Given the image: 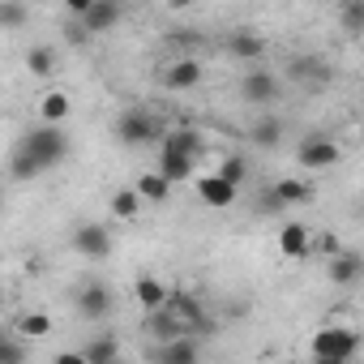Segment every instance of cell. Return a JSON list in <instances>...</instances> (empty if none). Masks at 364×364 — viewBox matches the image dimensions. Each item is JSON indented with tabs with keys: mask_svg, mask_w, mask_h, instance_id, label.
Segmentation results:
<instances>
[{
	"mask_svg": "<svg viewBox=\"0 0 364 364\" xmlns=\"http://www.w3.org/2000/svg\"><path fill=\"white\" fill-rule=\"evenodd\" d=\"M120 5H116V0H95V5L86 9V18H82V31L86 35H103V31H112L116 22H120Z\"/></svg>",
	"mask_w": 364,
	"mask_h": 364,
	"instance_id": "8fae6325",
	"label": "cell"
},
{
	"mask_svg": "<svg viewBox=\"0 0 364 364\" xmlns=\"http://www.w3.org/2000/svg\"><path fill=\"white\" fill-rule=\"evenodd\" d=\"M360 351V330L351 326H326L313 334V360H351Z\"/></svg>",
	"mask_w": 364,
	"mask_h": 364,
	"instance_id": "277c9868",
	"label": "cell"
},
{
	"mask_svg": "<svg viewBox=\"0 0 364 364\" xmlns=\"http://www.w3.org/2000/svg\"><path fill=\"white\" fill-rule=\"evenodd\" d=\"M22 360H26V347H22L18 334H9L5 343H0V364H22Z\"/></svg>",
	"mask_w": 364,
	"mask_h": 364,
	"instance_id": "4dcf8cb0",
	"label": "cell"
},
{
	"mask_svg": "<svg viewBox=\"0 0 364 364\" xmlns=\"http://www.w3.org/2000/svg\"><path fill=\"white\" fill-rule=\"evenodd\" d=\"M313 364H347V360H313Z\"/></svg>",
	"mask_w": 364,
	"mask_h": 364,
	"instance_id": "836d02e7",
	"label": "cell"
},
{
	"mask_svg": "<svg viewBox=\"0 0 364 364\" xmlns=\"http://www.w3.org/2000/svg\"><path fill=\"white\" fill-rule=\"evenodd\" d=\"M287 73H291L296 82H309V77H313V82H326V77H330V69H326L317 56H296V60L287 65Z\"/></svg>",
	"mask_w": 364,
	"mask_h": 364,
	"instance_id": "7402d4cb",
	"label": "cell"
},
{
	"mask_svg": "<svg viewBox=\"0 0 364 364\" xmlns=\"http://www.w3.org/2000/svg\"><path fill=\"white\" fill-rule=\"evenodd\" d=\"M137 210H141L137 189H120V193L112 198V215H116V219H137Z\"/></svg>",
	"mask_w": 364,
	"mask_h": 364,
	"instance_id": "83f0119b",
	"label": "cell"
},
{
	"mask_svg": "<svg viewBox=\"0 0 364 364\" xmlns=\"http://www.w3.org/2000/svg\"><path fill=\"white\" fill-rule=\"evenodd\" d=\"M26 65H31L35 77H52V73H56V52H52V48H31Z\"/></svg>",
	"mask_w": 364,
	"mask_h": 364,
	"instance_id": "4316f807",
	"label": "cell"
},
{
	"mask_svg": "<svg viewBox=\"0 0 364 364\" xmlns=\"http://www.w3.org/2000/svg\"><path fill=\"white\" fill-rule=\"evenodd\" d=\"M146 330L154 334V343H176V338H193V330L180 321L171 309H159V313H150L146 317Z\"/></svg>",
	"mask_w": 364,
	"mask_h": 364,
	"instance_id": "9c48e42d",
	"label": "cell"
},
{
	"mask_svg": "<svg viewBox=\"0 0 364 364\" xmlns=\"http://www.w3.org/2000/svg\"><path fill=\"white\" fill-rule=\"evenodd\" d=\"M48 330H52V317L48 313H22L18 317V334L22 338H43Z\"/></svg>",
	"mask_w": 364,
	"mask_h": 364,
	"instance_id": "d4e9b609",
	"label": "cell"
},
{
	"mask_svg": "<svg viewBox=\"0 0 364 364\" xmlns=\"http://www.w3.org/2000/svg\"><path fill=\"white\" fill-rule=\"evenodd\" d=\"M167 193H171V180H167L163 171H146V176L137 180V198H141V202H167Z\"/></svg>",
	"mask_w": 364,
	"mask_h": 364,
	"instance_id": "ac0fdd59",
	"label": "cell"
},
{
	"mask_svg": "<svg viewBox=\"0 0 364 364\" xmlns=\"http://www.w3.org/2000/svg\"><path fill=\"white\" fill-rule=\"evenodd\" d=\"M52 364H86V351H60Z\"/></svg>",
	"mask_w": 364,
	"mask_h": 364,
	"instance_id": "d6a6232c",
	"label": "cell"
},
{
	"mask_svg": "<svg viewBox=\"0 0 364 364\" xmlns=\"http://www.w3.org/2000/svg\"><path fill=\"white\" fill-rule=\"evenodd\" d=\"M309 249H313L309 228H304V223H283V232H279V253H283V257H309Z\"/></svg>",
	"mask_w": 364,
	"mask_h": 364,
	"instance_id": "5bb4252c",
	"label": "cell"
},
{
	"mask_svg": "<svg viewBox=\"0 0 364 364\" xmlns=\"http://www.w3.org/2000/svg\"><path fill=\"white\" fill-rule=\"evenodd\" d=\"M228 52H232L236 60H257V56L266 52V39H262L257 31H232V35H228Z\"/></svg>",
	"mask_w": 364,
	"mask_h": 364,
	"instance_id": "2e32d148",
	"label": "cell"
},
{
	"mask_svg": "<svg viewBox=\"0 0 364 364\" xmlns=\"http://www.w3.org/2000/svg\"><path fill=\"white\" fill-rule=\"evenodd\" d=\"M360 257L355 253H338V257H330V283H338V287H347V283H355L360 279Z\"/></svg>",
	"mask_w": 364,
	"mask_h": 364,
	"instance_id": "d6986e66",
	"label": "cell"
},
{
	"mask_svg": "<svg viewBox=\"0 0 364 364\" xmlns=\"http://www.w3.org/2000/svg\"><path fill=\"white\" fill-rule=\"evenodd\" d=\"M65 154H69V133H65L60 124H35V129L22 137V146L14 150L9 171H14V180H31V176L52 171Z\"/></svg>",
	"mask_w": 364,
	"mask_h": 364,
	"instance_id": "6da1fadb",
	"label": "cell"
},
{
	"mask_svg": "<svg viewBox=\"0 0 364 364\" xmlns=\"http://www.w3.org/2000/svg\"><path fill=\"white\" fill-rule=\"evenodd\" d=\"M198 193H202V202H206V206H215V210H228V206H236V198H240V189H236V185H228L219 171H210V176H202V180H198Z\"/></svg>",
	"mask_w": 364,
	"mask_h": 364,
	"instance_id": "ba28073f",
	"label": "cell"
},
{
	"mask_svg": "<svg viewBox=\"0 0 364 364\" xmlns=\"http://www.w3.org/2000/svg\"><path fill=\"white\" fill-rule=\"evenodd\" d=\"M73 309H77L86 321H103V317H112V309H116V291H112L103 279H86V283L73 287Z\"/></svg>",
	"mask_w": 364,
	"mask_h": 364,
	"instance_id": "3957f363",
	"label": "cell"
},
{
	"mask_svg": "<svg viewBox=\"0 0 364 364\" xmlns=\"http://www.w3.org/2000/svg\"><path fill=\"white\" fill-rule=\"evenodd\" d=\"M296 159H300V167H309V171H321V167H334V163L343 159V150H338L330 137L313 133V137H304V141H300Z\"/></svg>",
	"mask_w": 364,
	"mask_h": 364,
	"instance_id": "8992f818",
	"label": "cell"
},
{
	"mask_svg": "<svg viewBox=\"0 0 364 364\" xmlns=\"http://www.w3.org/2000/svg\"><path fill=\"white\" fill-rule=\"evenodd\" d=\"M338 26H343V35H364V0H343Z\"/></svg>",
	"mask_w": 364,
	"mask_h": 364,
	"instance_id": "603a6c76",
	"label": "cell"
},
{
	"mask_svg": "<svg viewBox=\"0 0 364 364\" xmlns=\"http://www.w3.org/2000/svg\"><path fill=\"white\" fill-rule=\"evenodd\" d=\"M317 249H321V253H330V257H338V253H343V249H338V240H334L330 232H326V236H317Z\"/></svg>",
	"mask_w": 364,
	"mask_h": 364,
	"instance_id": "1f68e13d",
	"label": "cell"
},
{
	"mask_svg": "<svg viewBox=\"0 0 364 364\" xmlns=\"http://www.w3.org/2000/svg\"><path fill=\"white\" fill-rule=\"evenodd\" d=\"M133 296H137V304H141L146 313H159V309H167V300H171V291H167L154 274H141L137 287H133Z\"/></svg>",
	"mask_w": 364,
	"mask_h": 364,
	"instance_id": "9a60e30c",
	"label": "cell"
},
{
	"mask_svg": "<svg viewBox=\"0 0 364 364\" xmlns=\"http://www.w3.org/2000/svg\"><path fill=\"white\" fill-rule=\"evenodd\" d=\"M198 82H202V65L193 56H185V60H176V65L163 69V86L167 90H193Z\"/></svg>",
	"mask_w": 364,
	"mask_h": 364,
	"instance_id": "7c38bea8",
	"label": "cell"
},
{
	"mask_svg": "<svg viewBox=\"0 0 364 364\" xmlns=\"http://www.w3.org/2000/svg\"><path fill=\"white\" fill-rule=\"evenodd\" d=\"M116 364H124V360H116Z\"/></svg>",
	"mask_w": 364,
	"mask_h": 364,
	"instance_id": "e575fe53",
	"label": "cell"
},
{
	"mask_svg": "<svg viewBox=\"0 0 364 364\" xmlns=\"http://www.w3.org/2000/svg\"><path fill=\"white\" fill-rule=\"evenodd\" d=\"M69 245H73L82 257H90V262H103V257L112 253V236H107L103 223H77V228L69 232Z\"/></svg>",
	"mask_w": 364,
	"mask_h": 364,
	"instance_id": "5b68a950",
	"label": "cell"
},
{
	"mask_svg": "<svg viewBox=\"0 0 364 364\" xmlns=\"http://www.w3.org/2000/svg\"><path fill=\"white\" fill-rule=\"evenodd\" d=\"M245 171H249V167H245V159H236V154H232V159H223V163H219V176H223V180H228V185H236V189H240V185H245Z\"/></svg>",
	"mask_w": 364,
	"mask_h": 364,
	"instance_id": "f546056e",
	"label": "cell"
},
{
	"mask_svg": "<svg viewBox=\"0 0 364 364\" xmlns=\"http://www.w3.org/2000/svg\"><path fill=\"white\" fill-rule=\"evenodd\" d=\"M82 351H86V364H116V360H120L116 334H99V338H90Z\"/></svg>",
	"mask_w": 364,
	"mask_h": 364,
	"instance_id": "e0dca14e",
	"label": "cell"
},
{
	"mask_svg": "<svg viewBox=\"0 0 364 364\" xmlns=\"http://www.w3.org/2000/svg\"><path fill=\"white\" fill-rule=\"evenodd\" d=\"M193 163L198 159H180V154H163V163H159V171L171 180V185H180V180H193Z\"/></svg>",
	"mask_w": 364,
	"mask_h": 364,
	"instance_id": "cb8c5ba5",
	"label": "cell"
},
{
	"mask_svg": "<svg viewBox=\"0 0 364 364\" xmlns=\"http://www.w3.org/2000/svg\"><path fill=\"white\" fill-rule=\"evenodd\" d=\"M249 137H253V146H266V150H270V146L283 141V120H279V116H262V120L249 129Z\"/></svg>",
	"mask_w": 364,
	"mask_h": 364,
	"instance_id": "44dd1931",
	"label": "cell"
},
{
	"mask_svg": "<svg viewBox=\"0 0 364 364\" xmlns=\"http://www.w3.org/2000/svg\"><path fill=\"white\" fill-rule=\"evenodd\" d=\"M206 150V137L198 129H171L163 137V154H180V159H198Z\"/></svg>",
	"mask_w": 364,
	"mask_h": 364,
	"instance_id": "30bf717a",
	"label": "cell"
},
{
	"mask_svg": "<svg viewBox=\"0 0 364 364\" xmlns=\"http://www.w3.org/2000/svg\"><path fill=\"white\" fill-rule=\"evenodd\" d=\"M274 198L287 206V202H309L313 198V189L304 185V180H279V185H274Z\"/></svg>",
	"mask_w": 364,
	"mask_h": 364,
	"instance_id": "484cf974",
	"label": "cell"
},
{
	"mask_svg": "<svg viewBox=\"0 0 364 364\" xmlns=\"http://www.w3.org/2000/svg\"><path fill=\"white\" fill-rule=\"evenodd\" d=\"M26 18H31L26 5H18V0H0V26L18 31V26H26Z\"/></svg>",
	"mask_w": 364,
	"mask_h": 364,
	"instance_id": "f1b7e54d",
	"label": "cell"
},
{
	"mask_svg": "<svg viewBox=\"0 0 364 364\" xmlns=\"http://www.w3.org/2000/svg\"><path fill=\"white\" fill-rule=\"evenodd\" d=\"M154 364H198V338H176V343H159L150 351Z\"/></svg>",
	"mask_w": 364,
	"mask_h": 364,
	"instance_id": "4fadbf2b",
	"label": "cell"
},
{
	"mask_svg": "<svg viewBox=\"0 0 364 364\" xmlns=\"http://www.w3.org/2000/svg\"><path fill=\"white\" fill-rule=\"evenodd\" d=\"M116 137H120L124 146H150V141H159V137H167V133H163L159 116L137 103V107H124V112L116 116Z\"/></svg>",
	"mask_w": 364,
	"mask_h": 364,
	"instance_id": "7a4b0ae2",
	"label": "cell"
},
{
	"mask_svg": "<svg viewBox=\"0 0 364 364\" xmlns=\"http://www.w3.org/2000/svg\"><path fill=\"white\" fill-rule=\"evenodd\" d=\"M240 99L245 103H274L279 99V77L266 73V69H249L240 77Z\"/></svg>",
	"mask_w": 364,
	"mask_h": 364,
	"instance_id": "52a82bcc",
	"label": "cell"
},
{
	"mask_svg": "<svg viewBox=\"0 0 364 364\" xmlns=\"http://www.w3.org/2000/svg\"><path fill=\"white\" fill-rule=\"evenodd\" d=\"M39 112H43V124H60V120H69L73 103H69V95H65V90H52V95H43Z\"/></svg>",
	"mask_w": 364,
	"mask_h": 364,
	"instance_id": "ffe728a7",
	"label": "cell"
}]
</instances>
